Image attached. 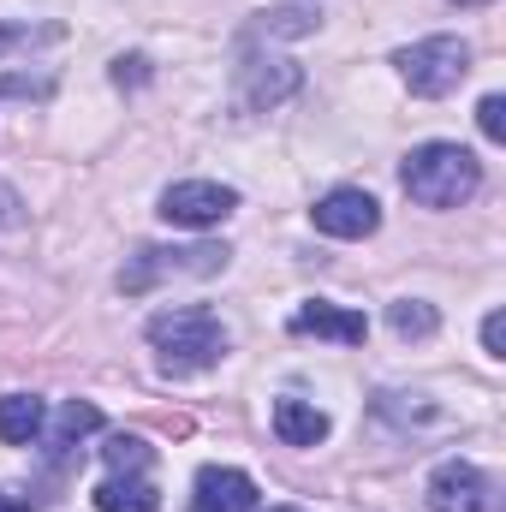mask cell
<instances>
[{"label":"cell","instance_id":"1","mask_svg":"<svg viewBox=\"0 0 506 512\" xmlns=\"http://www.w3.org/2000/svg\"><path fill=\"white\" fill-rule=\"evenodd\" d=\"M405 179V197L423 203V209H459L477 197L483 185V161L465 149V143H417L399 167Z\"/></svg>","mask_w":506,"mask_h":512},{"label":"cell","instance_id":"2","mask_svg":"<svg viewBox=\"0 0 506 512\" xmlns=\"http://www.w3.org/2000/svg\"><path fill=\"white\" fill-rule=\"evenodd\" d=\"M149 346L161 376H197L227 358V328L215 310H167L149 322Z\"/></svg>","mask_w":506,"mask_h":512},{"label":"cell","instance_id":"3","mask_svg":"<svg viewBox=\"0 0 506 512\" xmlns=\"http://www.w3.org/2000/svg\"><path fill=\"white\" fill-rule=\"evenodd\" d=\"M393 66H399V78L411 84V96L435 102V96H453V90L465 84V72H471V48H465L459 36H423V42L399 48Z\"/></svg>","mask_w":506,"mask_h":512},{"label":"cell","instance_id":"4","mask_svg":"<svg viewBox=\"0 0 506 512\" xmlns=\"http://www.w3.org/2000/svg\"><path fill=\"white\" fill-rule=\"evenodd\" d=\"M233 209H239V191L233 185H215V179H179V185L161 191V221L191 227V233L221 227Z\"/></svg>","mask_w":506,"mask_h":512},{"label":"cell","instance_id":"5","mask_svg":"<svg viewBox=\"0 0 506 512\" xmlns=\"http://www.w3.org/2000/svg\"><path fill=\"white\" fill-rule=\"evenodd\" d=\"M429 507L435 512H501V501H495V483L471 459H447L429 477Z\"/></svg>","mask_w":506,"mask_h":512},{"label":"cell","instance_id":"6","mask_svg":"<svg viewBox=\"0 0 506 512\" xmlns=\"http://www.w3.org/2000/svg\"><path fill=\"white\" fill-rule=\"evenodd\" d=\"M310 221H316V233H328V239H370L381 227V203L370 191H358V185H340V191H328V197L310 209Z\"/></svg>","mask_w":506,"mask_h":512},{"label":"cell","instance_id":"7","mask_svg":"<svg viewBox=\"0 0 506 512\" xmlns=\"http://www.w3.org/2000/svg\"><path fill=\"white\" fill-rule=\"evenodd\" d=\"M215 268H227V251L221 245H191V251H143L131 262L126 274V292H143L155 274H215Z\"/></svg>","mask_w":506,"mask_h":512},{"label":"cell","instance_id":"8","mask_svg":"<svg viewBox=\"0 0 506 512\" xmlns=\"http://www.w3.org/2000/svg\"><path fill=\"white\" fill-rule=\"evenodd\" d=\"M298 84H304V72L292 60H280V54H268V60L256 54V60L239 66V102L245 108H280Z\"/></svg>","mask_w":506,"mask_h":512},{"label":"cell","instance_id":"9","mask_svg":"<svg viewBox=\"0 0 506 512\" xmlns=\"http://www.w3.org/2000/svg\"><path fill=\"white\" fill-rule=\"evenodd\" d=\"M292 334H316V340L364 346V340H370V322H364V310H346V304L310 298V304H298V310H292Z\"/></svg>","mask_w":506,"mask_h":512},{"label":"cell","instance_id":"10","mask_svg":"<svg viewBox=\"0 0 506 512\" xmlns=\"http://www.w3.org/2000/svg\"><path fill=\"white\" fill-rule=\"evenodd\" d=\"M197 512H256V483L233 465L197 471Z\"/></svg>","mask_w":506,"mask_h":512},{"label":"cell","instance_id":"11","mask_svg":"<svg viewBox=\"0 0 506 512\" xmlns=\"http://www.w3.org/2000/svg\"><path fill=\"white\" fill-rule=\"evenodd\" d=\"M274 435L286 447H316L328 441V411H316L310 399H274Z\"/></svg>","mask_w":506,"mask_h":512},{"label":"cell","instance_id":"12","mask_svg":"<svg viewBox=\"0 0 506 512\" xmlns=\"http://www.w3.org/2000/svg\"><path fill=\"white\" fill-rule=\"evenodd\" d=\"M90 501L96 512H161V489L149 477H108Z\"/></svg>","mask_w":506,"mask_h":512},{"label":"cell","instance_id":"13","mask_svg":"<svg viewBox=\"0 0 506 512\" xmlns=\"http://www.w3.org/2000/svg\"><path fill=\"white\" fill-rule=\"evenodd\" d=\"M36 435H42V399L36 393H6L0 399V441L30 447Z\"/></svg>","mask_w":506,"mask_h":512},{"label":"cell","instance_id":"14","mask_svg":"<svg viewBox=\"0 0 506 512\" xmlns=\"http://www.w3.org/2000/svg\"><path fill=\"white\" fill-rule=\"evenodd\" d=\"M102 459H108V471H114V477H143L155 453H149V441H143V435H114V441L102 447Z\"/></svg>","mask_w":506,"mask_h":512},{"label":"cell","instance_id":"15","mask_svg":"<svg viewBox=\"0 0 506 512\" xmlns=\"http://www.w3.org/2000/svg\"><path fill=\"white\" fill-rule=\"evenodd\" d=\"M435 322H441V316H435L429 304H417V298H399V304L387 310V328H393L399 340H429V334H435Z\"/></svg>","mask_w":506,"mask_h":512},{"label":"cell","instance_id":"16","mask_svg":"<svg viewBox=\"0 0 506 512\" xmlns=\"http://www.w3.org/2000/svg\"><path fill=\"white\" fill-rule=\"evenodd\" d=\"M316 24H322L316 6H274V12H262V36H310Z\"/></svg>","mask_w":506,"mask_h":512},{"label":"cell","instance_id":"17","mask_svg":"<svg viewBox=\"0 0 506 512\" xmlns=\"http://www.w3.org/2000/svg\"><path fill=\"white\" fill-rule=\"evenodd\" d=\"M96 429H102V411H96V405H84V399L60 405V417H54V441H60V447H72L78 435H96Z\"/></svg>","mask_w":506,"mask_h":512},{"label":"cell","instance_id":"18","mask_svg":"<svg viewBox=\"0 0 506 512\" xmlns=\"http://www.w3.org/2000/svg\"><path fill=\"white\" fill-rule=\"evenodd\" d=\"M477 126H483L489 143H506V102L501 96H483V102H477Z\"/></svg>","mask_w":506,"mask_h":512},{"label":"cell","instance_id":"19","mask_svg":"<svg viewBox=\"0 0 506 512\" xmlns=\"http://www.w3.org/2000/svg\"><path fill=\"white\" fill-rule=\"evenodd\" d=\"M501 346H506V316H501V310H495V316L483 322V352H489V358H506Z\"/></svg>","mask_w":506,"mask_h":512},{"label":"cell","instance_id":"20","mask_svg":"<svg viewBox=\"0 0 506 512\" xmlns=\"http://www.w3.org/2000/svg\"><path fill=\"white\" fill-rule=\"evenodd\" d=\"M114 78H120V84H143V54H131V60H114Z\"/></svg>","mask_w":506,"mask_h":512},{"label":"cell","instance_id":"21","mask_svg":"<svg viewBox=\"0 0 506 512\" xmlns=\"http://www.w3.org/2000/svg\"><path fill=\"white\" fill-rule=\"evenodd\" d=\"M0 512H30V507H24L18 495H6V489H0Z\"/></svg>","mask_w":506,"mask_h":512},{"label":"cell","instance_id":"22","mask_svg":"<svg viewBox=\"0 0 506 512\" xmlns=\"http://www.w3.org/2000/svg\"><path fill=\"white\" fill-rule=\"evenodd\" d=\"M459 6H495V0H459Z\"/></svg>","mask_w":506,"mask_h":512},{"label":"cell","instance_id":"23","mask_svg":"<svg viewBox=\"0 0 506 512\" xmlns=\"http://www.w3.org/2000/svg\"><path fill=\"white\" fill-rule=\"evenodd\" d=\"M268 512H304V507H268Z\"/></svg>","mask_w":506,"mask_h":512}]
</instances>
